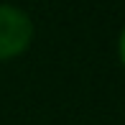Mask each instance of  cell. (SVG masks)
<instances>
[{"label":"cell","mask_w":125,"mask_h":125,"mask_svg":"<svg viewBox=\"0 0 125 125\" xmlns=\"http://www.w3.org/2000/svg\"><path fill=\"white\" fill-rule=\"evenodd\" d=\"M117 59H120V64L125 66V26L120 31V36H117Z\"/></svg>","instance_id":"obj_2"},{"label":"cell","mask_w":125,"mask_h":125,"mask_svg":"<svg viewBox=\"0 0 125 125\" xmlns=\"http://www.w3.org/2000/svg\"><path fill=\"white\" fill-rule=\"evenodd\" d=\"M36 26L23 8L0 3V64L23 56L33 43Z\"/></svg>","instance_id":"obj_1"}]
</instances>
